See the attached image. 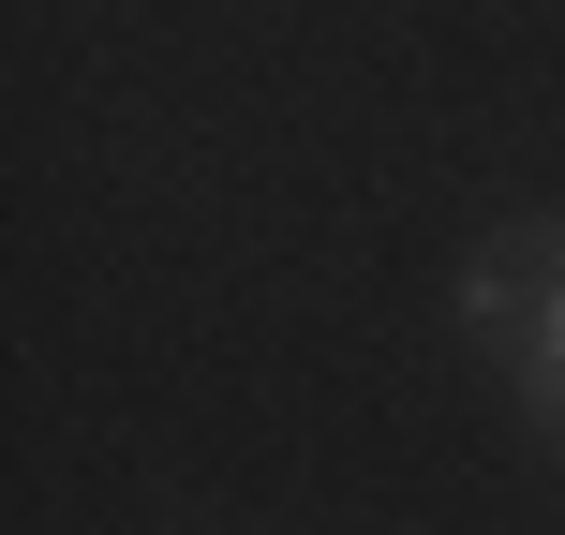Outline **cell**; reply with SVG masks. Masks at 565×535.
Wrapping results in <instances>:
<instances>
[{
  "label": "cell",
  "instance_id": "6da1fadb",
  "mask_svg": "<svg viewBox=\"0 0 565 535\" xmlns=\"http://www.w3.org/2000/svg\"><path fill=\"white\" fill-rule=\"evenodd\" d=\"M491 357H507V387H521V417H536V447H565V224H551V282H536V312H521Z\"/></svg>",
  "mask_w": 565,
  "mask_h": 535
}]
</instances>
